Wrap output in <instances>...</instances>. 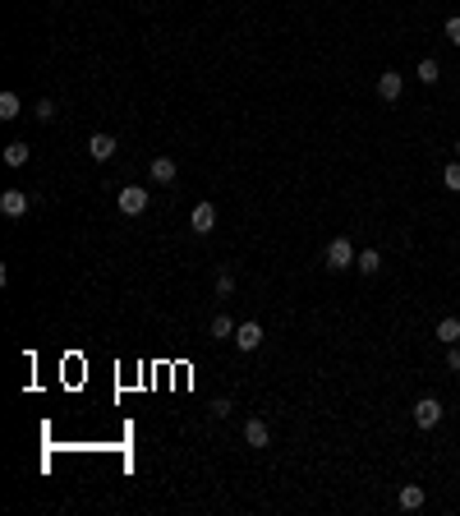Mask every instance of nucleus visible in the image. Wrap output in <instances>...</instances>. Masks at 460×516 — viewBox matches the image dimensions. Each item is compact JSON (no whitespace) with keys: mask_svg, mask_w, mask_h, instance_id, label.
Returning <instances> with one entry per match:
<instances>
[{"mask_svg":"<svg viewBox=\"0 0 460 516\" xmlns=\"http://www.w3.org/2000/svg\"><path fill=\"white\" fill-rule=\"evenodd\" d=\"M355 258H359V254H355V245H350L346 236H336L327 249H322V263H327L331 272H346V268H355Z\"/></svg>","mask_w":460,"mask_h":516,"instance_id":"1","label":"nucleus"},{"mask_svg":"<svg viewBox=\"0 0 460 516\" xmlns=\"http://www.w3.org/2000/svg\"><path fill=\"white\" fill-rule=\"evenodd\" d=\"M148 189H143V184H124L120 189V212L124 217H143V212H148Z\"/></svg>","mask_w":460,"mask_h":516,"instance_id":"2","label":"nucleus"},{"mask_svg":"<svg viewBox=\"0 0 460 516\" xmlns=\"http://www.w3.org/2000/svg\"><path fill=\"white\" fill-rule=\"evenodd\" d=\"M414 424L419 429H437V424H442V401H437V396H419L414 401Z\"/></svg>","mask_w":460,"mask_h":516,"instance_id":"3","label":"nucleus"},{"mask_svg":"<svg viewBox=\"0 0 460 516\" xmlns=\"http://www.w3.org/2000/svg\"><path fill=\"white\" fill-rule=\"evenodd\" d=\"M244 443H249L253 452H262V447H272V429H267V420H258V415H249V420H244Z\"/></svg>","mask_w":460,"mask_h":516,"instance_id":"4","label":"nucleus"},{"mask_svg":"<svg viewBox=\"0 0 460 516\" xmlns=\"http://www.w3.org/2000/svg\"><path fill=\"white\" fill-rule=\"evenodd\" d=\"M262 337H267V332H262V323H253V318L235 327V346H240L244 355H249V350H258V346H262Z\"/></svg>","mask_w":460,"mask_h":516,"instance_id":"5","label":"nucleus"},{"mask_svg":"<svg viewBox=\"0 0 460 516\" xmlns=\"http://www.w3.org/2000/svg\"><path fill=\"white\" fill-rule=\"evenodd\" d=\"M212 226H217V208H212V203H198L193 217H189V231L193 236H212Z\"/></svg>","mask_w":460,"mask_h":516,"instance_id":"6","label":"nucleus"},{"mask_svg":"<svg viewBox=\"0 0 460 516\" xmlns=\"http://www.w3.org/2000/svg\"><path fill=\"white\" fill-rule=\"evenodd\" d=\"M115 148H120V143H115L111 134H92V139H87V157H92V162H111Z\"/></svg>","mask_w":460,"mask_h":516,"instance_id":"7","label":"nucleus"},{"mask_svg":"<svg viewBox=\"0 0 460 516\" xmlns=\"http://www.w3.org/2000/svg\"><path fill=\"white\" fill-rule=\"evenodd\" d=\"M400 93H405V83H400V74H396V70L378 74V97H383V102H400Z\"/></svg>","mask_w":460,"mask_h":516,"instance_id":"8","label":"nucleus"},{"mask_svg":"<svg viewBox=\"0 0 460 516\" xmlns=\"http://www.w3.org/2000/svg\"><path fill=\"white\" fill-rule=\"evenodd\" d=\"M0 212H5V217H23L28 212V194L23 189H5L0 194Z\"/></svg>","mask_w":460,"mask_h":516,"instance_id":"9","label":"nucleus"},{"mask_svg":"<svg viewBox=\"0 0 460 516\" xmlns=\"http://www.w3.org/2000/svg\"><path fill=\"white\" fill-rule=\"evenodd\" d=\"M433 337H437L442 346H456V342H460V318H456V314H446L442 323L433 327Z\"/></svg>","mask_w":460,"mask_h":516,"instance_id":"10","label":"nucleus"},{"mask_svg":"<svg viewBox=\"0 0 460 516\" xmlns=\"http://www.w3.org/2000/svg\"><path fill=\"white\" fill-rule=\"evenodd\" d=\"M396 502H400V512H419L424 507V489H419V484H405V489L396 493Z\"/></svg>","mask_w":460,"mask_h":516,"instance_id":"11","label":"nucleus"},{"mask_svg":"<svg viewBox=\"0 0 460 516\" xmlns=\"http://www.w3.org/2000/svg\"><path fill=\"white\" fill-rule=\"evenodd\" d=\"M23 115V102H18V93H0V120H18Z\"/></svg>","mask_w":460,"mask_h":516,"instance_id":"12","label":"nucleus"},{"mask_svg":"<svg viewBox=\"0 0 460 516\" xmlns=\"http://www.w3.org/2000/svg\"><path fill=\"white\" fill-rule=\"evenodd\" d=\"M152 180L156 184H175V162L171 157H152Z\"/></svg>","mask_w":460,"mask_h":516,"instance_id":"13","label":"nucleus"},{"mask_svg":"<svg viewBox=\"0 0 460 516\" xmlns=\"http://www.w3.org/2000/svg\"><path fill=\"white\" fill-rule=\"evenodd\" d=\"M235 327H240V323H235L230 314H217V318H212V337H217V342H226V337H235Z\"/></svg>","mask_w":460,"mask_h":516,"instance_id":"14","label":"nucleus"},{"mask_svg":"<svg viewBox=\"0 0 460 516\" xmlns=\"http://www.w3.org/2000/svg\"><path fill=\"white\" fill-rule=\"evenodd\" d=\"M5 167H28V143H9L5 148Z\"/></svg>","mask_w":460,"mask_h":516,"instance_id":"15","label":"nucleus"},{"mask_svg":"<svg viewBox=\"0 0 460 516\" xmlns=\"http://www.w3.org/2000/svg\"><path fill=\"white\" fill-rule=\"evenodd\" d=\"M414 74H419V83H428V88H433L437 79H442V70H437V60H419V70H414Z\"/></svg>","mask_w":460,"mask_h":516,"instance_id":"16","label":"nucleus"},{"mask_svg":"<svg viewBox=\"0 0 460 516\" xmlns=\"http://www.w3.org/2000/svg\"><path fill=\"white\" fill-rule=\"evenodd\" d=\"M359 272H378V268H383V254H378V249H359Z\"/></svg>","mask_w":460,"mask_h":516,"instance_id":"17","label":"nucleus"},{"mask_svg":"<svg viewBox=\"0 0 460 516\" xmlns=\"http://www.w3.org/2000/svg\"><path fill=\"white\" fill-rule=\"evenodd\" d=\"M442 184H446L451 194H460V162H451V167L442 171Z\"/></svg>","mask_w":460,"mask_h":516,"instance_id":"18","label":"nucleus"},{"mask_svg":"<svg viewBox=\"0 0 460 516\" xmlns=\"http://www.w3.org/2000/svg\"><path fill=\"white\" fill-rule=\"evenodd\" d=\"M33 115H37V120H55V102H51V97H42V102L33 106Z\"/></svg>","mask_w":460,"mask_h":516,"instance_id":"19","label":"nucleus"},{"mask_svg":"<svg viewBox=\"0 0 460 516\" xmlns=\"http://www.w3.org/2000/svg\"><path fill=\"white\" fill-rule=\"evenodd\" d=\"M217 295H221V300L235 295V277H230V272H221V277H217Z\"/></svg>","mask_w":460,"mask_h":516,"instance_id":"20","label":"nucleus"},{"mask_svg":"<svg viewBox=\"0 0 460 516\" xmlns=\"http://www.w3.org/2000/svg\"><path fill=\"white\" fill-rule=\"evenodd\" d=\"M446 42H451V46H460V14H451V19H446Z\"/></svg>","mask_w":460,"mask_h":516,"instance_id":"21","label":"nucleus"},{"mask_svg":"<svg viewBox=\"0 0 460 516\" xmlns=\"http://www.w3.org/2000/svg\"><path fill=\"white\" fill-rule=\"evenodd\" d=\"M446 369H456V374H460V346L446 350Z\"/></svg>","mask_w":460,"mask_h":516,"instance_id":"22","label":"nucleus"},{"mask_svg":"<svg viewBox=\"0 0 460 516\" xmlns=\"http://www.w3.org/2000/svg\"><path fill=\"white\" fill-rule=\"evenodd\" d=\"M456 162H460V139H456Z\"/></svg>","mask_w":460,"mask_h":516,"instance_id":"23","label":"nucleus"}]
</instances>
